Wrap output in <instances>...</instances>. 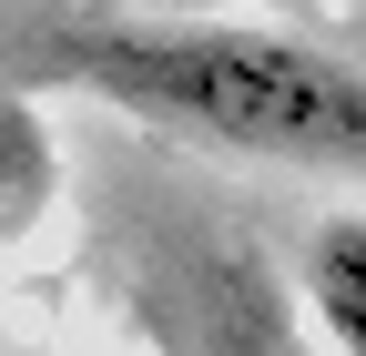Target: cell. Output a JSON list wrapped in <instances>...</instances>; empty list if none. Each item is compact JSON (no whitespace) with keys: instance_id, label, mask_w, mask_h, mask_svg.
Listing matches in <instances>:
<instances>
[{"instance_id":"cell-3","label":"cell","mask_w":366,"mask_h":356,"mask_svg":"<svg viewBox=\"0 0 366 356\" xmlns=\"http://www.w3.org/2000/svg\"><path fill=\"white\" fill-rule=\"evenodd\" d=\"M224 356H315V346L285 336V326H234V336H224Z\"/></svg>"},{"instance_id":"cell-1","label":"cell","mask_w":366,"mask_h":356,"mask_svg":"<svg viewBox=\"0 0 366 356\" xmlns=\"http://www.w3.org/2000/svg\"><path fill=\"white\" fill-rule=\"evenodd\" d=\"M41 71L214 153L315 163V173L366 163V81L326 41L264 21H81L41 41Z\"/></svg>"},{"instance_id":"cell-2","label":"cell","mask_w":366,"mask_h":356,"mask_svg":"<svg viewBox=\"0 0 366 356\" xmlns=\"http://www.w3.org/2000/svg\"><path fill=\"white\" fill-rule=\"evenodd\" d=\"M305 316L315 356H366V214H336L305 244Z\"/></svg>"}]
</instances>
